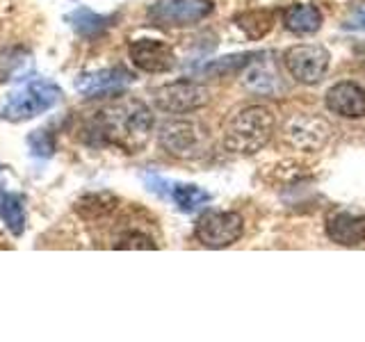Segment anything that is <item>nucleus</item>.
Wrapping results in <instances>:
<instances>
[{
	"label": "nucleus",
	"instance_id": "nucleus-8",
	"mask_svg": "<svg viewBox=\"0 0 365 342\" xmlns=\"http://www.w3.org/2000/svg\"><path fill=\"white\" fill-rule=\"evenodd\" d=\"M212 11L210 0H163L148 9V19L155 26H169V28H182L199 23Z\"/></svg>",
	"mask_w": 365,
	"mask_h": 342
},
{
	"label": "nucleus",
	"instance_id": "nucleus-23",
	"mask_svg": "<svg viewBox=\"0 0 365 342\" xmlns=\"http://www.w3.org/2000/svg\"><path fill=\"white\" fill-rule=\"evenodd\" d=\"M30 148L37 155H51L53 153V140L48 137L46 130H34V135H30Z\"/></svg>",
	"mask_w": 365,
	"mask_h": 342
},
{
	"label": "nucleus",
	"instance_id": "nucleus-13",
	"mask_svg": "<svg viewBox=\"0 0 365 342\" xmlns=\"http://www.w3.org/2000/svg\"><path fill=\"white\" fill-rule=\"evenodd\" d=\"M331 135V128L324 119H317V117H297L290 121L288 125V137L299 146V148H308V151H313V148H319L324 146V142L329 140Z\"/></svg>",
	"mask_w": 365,
	"mask_h": 342
},
{
	"label": "nucleus",
	"instance_id": "nucleus-19",
	"mask_svg": "<svg viewBox=\"0 0 365 342\" xmlns=\"http://www.w3.org/2000/svg\"><path fill=\"white\" fill-rule=\"evenodd\" d=\"M167 197H171V201H174L178 208L182 212H194V210H199L201 205L205 203H210V194L197 187V185H185V182H167Z\"/></svg>",
	"mask_w": 365,
	"mask_h": 342
},
{
	"label": "nucleus",
	"instance_id": "nucleus-10",
	"mask_svg": "<svg viewBox=\"0 0 365 342\" xmlns=\"http://www.w3.org/2000/svg\"><path fill=\"white\" fill-rule=\"evenodd\" d=\"M130 60L133 64L146 73H167L176 64V55L171 46L158 39H140L130 46Z\"/></svg>",
	"mask_w": 365,
	"mask_h": 342
},
{
	"label": "nucleus",
	"instance_id": "nucleus-24",
	"mask_svg": "<svg viewBox=\"0 0 365 342\" xmlns=\"http://www.w3.org/2000/svg\"><path fill=\"white\" fill-rule=\"evenodd\" d=\"M345 28H349V30H365V7L359 9L356 14H354V16L347 21V26H345Z\"/></svg>",
	"mask_w": 365,
	"mask_h": 342
},
{
	"label": "nucleus",
	"instance_id": "nucleus-9",
	"mask_svg": "<svg viewBox=\"0 0 365 342\" xmlns=\"http://www.w3.org/2000/svg\"><path fill=\"white\" fill-rule=\"evenodd\" d=\"M135 83V76L123 66L101 68L94 73H85L76 80V89L83 96H114Z\"/></svg>",
	"mask_w": 365,
	"mask_h": 342
},
{
	"label": "nucleus",
	"instance_id": "nucleus-4",
	"mask_svg": "<svg viewBox=\"0 0 365 342\" xmlns=\"http://www.w3.org/2000/svg\"><path fill=\"white\" fill-rule=\"evenodd\" d=\"M160 146L165 148L169 155L180 157V160H194L208 153L210 137L208 130L203 128L199 121L192 119H174L167 121L160 128Z\"/></svg>",
	"mask_w": 365,
	"mask_h": 342
},
{
	"label": "nucleus",
	"instance_id": "nucleus-11",
	"mask_svg": "<svg viewBox=\"0 0 365 342\" xmlns=\"http://www.w3.org/2000/svg\"><path fill=\"white\" fill-rule=\"evenodd\" d=\"M327 108L345 119L365 117V91L349 80L336 83L327 91Z\"/></svg>",
	"mask_w": 365,
	"mask_h": 342
},
{
	"label": "nucleus",
	"instance_id": "nucleus-16",
	"mask_svg": "<svg viewBox=\"0 0 365 342\" xmlns=\"http://www.w3.org/2000/svg\"><path fill=\"white\" fill-rule=\"evenodd\" d=\"M245 85L251 91H256V94H267V96L281 94L283 91V83H281V76L277 73V68L272 64H262V62L249 64V71L245 76Z\"/></svg>",
	"mask_w": 365,
	"mask_h": 342
},
{
	"label": "nucleus",
	"instance_id": "nucleus-22",
	"mask_svg": "<svg viewBox=\"0 0 365 342\" xmlns=\"http://www.w3.org/2000/svg\"><path fill=\"white\" fill-rule=\"evenodd\" d=\"M247 64H251V55H233V57H222V60L208 64L205 71H210V73H220V71L228 73V71H235V68L247 66Z\"/></svg>",
	"mask_w": 365,
	"mask_h": 342
},
{
	"label": "nucleus",
	"instance_id": "nucleus-12",
	"mask_svg": "<svg viewBox=\"0 0 365 342\" xmlns=\"http://www.w3.org/2000/svg\"><path fill=\"white\" fill-rule=\"evenodd\" d=\"M327 235L331 242L342 247H356L365 242V214L359 212H336L327 222Z\"/></svg>",
	"mask_w": 365,
	"mask_h": 342
},
{
	"label": "nucleus",
	"instance_id": "nucleus-20",
	"mask_svg": "<svg viewBox=\"0 0 365 342\" xmlns=\"http://www.w3.org/2000/svg\"><path fill=\"white\" fill-rule=\"evenodd\" d=\"M272 23H274V14H272V11H265V9H260V11H249V14H245V16H240V19H237L240 30H242V32L247 34V37H251V39L265 37V34L272 30Z\"/></svg>",
	"mask_w": 365,
	"mask_h": 342
},
{
	"label": "nucleus",
	"instance_id": "nucleus-1",
	"mask_svg": "<svg viewBox=\"0 0 365 342\" xmlns=\"http://www.w3.org/2000/svg\"><path fill=\"white\" fill-rule=\"evenodd\" d=\"M151 130V110L137 98H121L96 114L89 133H94L101 142L123 148L125 153H137L146 146Z\"/></svg>",
	"mask_w": 365,
	"mask_h": 342
},
{
	"label": "nucleus",
	"instance_id": "nucleus-7",
	"mask_svg": "<svg viewBox=\"0 0 365 342\" xmlns=\"http://www.w3.org/2000/svg\"><path fill=\"white\" fill-rule=\"evenodd\" d=\"M153 100L158 110H163L167 114H187L208 105L210 91L203 85L194 83V80H176V83H169L155 89Z\"/></svg>",
	"mask_w": 365,
	"mask_h": 342
},
{
	"label": "nucleus",
	"instance_id": "nucleus-5",
	"mask_svg": "<svg viewBox=\"0 0 365 342\" xmlns=\"http://www.w3.org/2000/svg\"><path fill=\"white\" fill-rule=\"evenodd\" d=\"M245 233V222L237 212L208 210L194 224V235L208 249H226L235 244Z\"/></svg>",
	"mask_w": 365,
	"mask_h": 342
},
{
	"label": "nucleus",
	"instance_id": "nucleus-3",
	"mask_svg": "<svg viewBox=\"0 0 365 342\" xmlns=\"http://www.w3.org/2000/svg\"><path fill=\"white\" fill-rule=\"evenodd\" d=\"M62 98V89L48 83V80H32L23 89L9 94L7 103L0 117L11 123H21V121H30L39 114L48 112L55 108Z\"/></svg>",
	"mask_w": 365,
	"mask_h": 342
},
{
	"label": "nucleus",
	"instance_id": "nucleus-21",
	"mask_svg": "<svg viewBox=\"0 0 365 342\" xmlns=\"http://www.w3.org/2000/svg\"><path fill=\"white\" fill-rule=\"evenodd\" d=\"M117 249H155V242L148 235L140 233V231H128L119 235L117 244H114Z\"/></svg>",
	"mask_w": 365,
	"mask_h": 342
},
{
	"label": "nucleus",
	"instance_id": "nucleus-15",
	"mask_svg": "<svg viewBox=\"0 0 365 342\" xmlns=\"http://www.w3.org/2000/svg\"><path fill=\"white\" fill-rule=\"evenodd\" d=\"M283 26L292 34H313L322 28V11L308 3L292 5L290 9H285Z\"/></svg>",
	"mask_w": 365,
	"mask_h": 342
},
{
	"label": "nucleus",
	"instance_id": "nucleus-14",
	"mask_svg": "<svg viewBox=\"0 0 365 342\" xmlns=\"http://www.w3.org/2000/svg\"><path fill=\"white\" fill-rule=\"evenodd\" d=\"M32 71H34V60L28 48H23V46L0 48V83L28 80Z\"/></svg>",
	"mask_w": 365,
	"mask_h": 342
},
{
	"label": "nucleus",
	"instance_id": "nucleus-17",
	"mask_svg": "<svg viewBox=\"0 0 365 342\" xmlns=\"http://www.w3.org/2000/svg\"><path fill=\"white\" fill-rule=\"evenodd\" d=\"M0 219L11 231V235H23L26 231V199L21 194L0 187Z\"/></svg>",
	"mask_w": 365,
	"mask_h": 342
},
{
	"label": "nucleus",
	"instance_id": "nucleus-2",
	"mask_svg": "<svg viewBox=\"0 0 365 342\" xmlns=\"http://www.w3.org/2000/svg\"><path fill=\"white\" fill-rule=\"evenodd\" d=\"M277 119L269 108L251 105L235 112L224 125V146L240 155H254L272 140Z\"/></svg>",
	"mask_w": 365,
	"mask_h": 342
},
{
	"label": "nucleus",
	"instance_id": "nucleus-6",
	"mask_svg": "<svg viewBox=\"0 0 365 342\" xmlns=\"http://www.w3.org/2000/svg\"><path fill=\"white\" fill-rule=\"evenodd\" d=\"M285 68L302 85H317L324 78L331 55L324 46L317 43H297L285 51Z\"/></svg>",
	"mask_w": 365,
	"mask_h": 342
},
{
	"label": "nucleus",
	"instance_id": "nucleus-18",
	"mask_svg": "<svg viewBox=\"0 0 365 342\" xmlns=\"http://www.w3.org/2000/svg\"><path fill=\"white\" fill-rule=\"evenodd\" d=\"M68 26L76 30V34L85 39H94V37H101L103 32L110 28V21L108 16H101L96 11H91L89 7H78L76 11L66 16Z\"/></svg>",
	"mask_w": 365,
	"mask_h": 342
}]
</instances>
